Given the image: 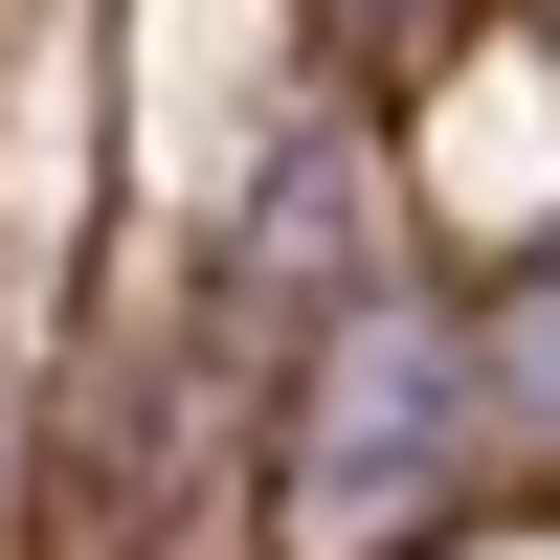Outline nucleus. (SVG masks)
<instances>
[{
    "instance_id": "f257e3e1",
    "label": "nucleus",
    "mask_w": 560,
    "mask_h": 560,
    "mask_svg": "<svg viewBox=\"0 0 560 560\" xmlns=\"http://www.w3.org/2000/svg\"><path fill=\"white\" fill-rule=\"evenodd\" d=\"M471 493V337L427 292H337L292 359V448H269V538L292 560H404Z\"/></svg>"
},
{
    "instance_id": "f03ea898",
    "label": "nucleus",
    "mask_w": 560,
    "mask_h": 560,
    "mask_svg": "<svg viewBox=\"0 0 560 560\" xmlns=\"http://www.w3.org/2000/svg\"><path fill=\"white\" fill-rule=\"evenodd\" d=\"M471 382H493V427H516V448H560V247L471 314Z\"/></svg>"
},
{
    "instance_id": "7ed1b4c3",
    "label": "nucleus",
    "mask_w": 560,
    "mask_h": 560,
    "mask_svg": "<svg viewBox=\"0 0 560 560\" xmlns=\"http://www.w3.org/2000/svg\"><path fill=\"white\" fill-rule=\"evenodd\" d=\"M337 247H359V158H337V135H292L269 202H247V269H337Z\"/></svg>"
},
{
    "instance_id": "20e7f679",
    "label": "nucleus",
    "mask_w": 560,
    "mask_h": 560,
    "mask_svg": "<svg viewBox=\"0 0 560 560\" xmlns=\"http://www.w3.org/2000/svg\"><path fill=\"white\" fill-rule=\"evenodd\" d=\"M382 23H448V0H382Z\"/></svg>"
}]
</instances>
